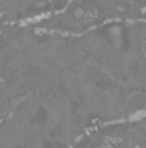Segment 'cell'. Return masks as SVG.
Segmentation results:
<instances>
[{
    "label": "cell",
    "instance_id": "cell-1",
    "mask_svg": "<svg viewBox=\"0 0 146 148\" xmlns=\"http://www.w3.org/2000/svg\"><path fill=\"white\" fill-rule=\"evenodd\" d=\"M74 16H76V17H79V19H81V17H83V16H84V10H83V9H76V10H74Z\"/></svg>",
    "mask_w": 146,
    "mask_h": 148
}]
</instances>
